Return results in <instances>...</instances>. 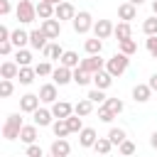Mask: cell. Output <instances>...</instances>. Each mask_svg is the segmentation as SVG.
<instances>
[{
    "label": "cell",
    "instance_id": "cell-8",
    "mask_svg": "<svg viewBox=\"0 0 157 157\" xmlns=\"http://www.w3.org/2000/svg\"><path fill=\"white\" fill-rule=\"evenodd\" d=\"M101 66H103V59H101L98 54H91L88 59H83V61H81V69H86V71H91V74H96Z\"/></svg>",
    "mask_w": 157,
    "mask_h": 157
},
{
    "label": "cell",
    "instance_id": "cell-14",
    "mask_svg": "<svg viewBox=\"0 0 157 157\" xmlns=\"http://www.w3.org/2000/svg\"><path fill=\"white\" fill-rule=\"evenodd\" d=\"M52 76H54V81L61 86V83H66V81H71L74 76L69 74V66H56L54 71H52Z\"/></svg>",
    "mask_w": 157,
    "mask_h": 157
},
{
    "label": "cell",
    "instance_id": "cell-30",
    "mask_svg": "<svg viewBox=\"0 0 157 157\" xmlns=\"http://www.w3.org/2000/svg\"><path fill=\"white\" fill-rule=\"evenodd\" d=\"M61 64H64V66H78V54H76V52H64Z\"/></svg>",
    "mask_w": 157,
    "mask_h": 157
},
{
    "label": "cell",
    "instance_id": "cell-12",
    "mask_svg": "<svg viewBox=\"0 0 157 157\" xmlns=\"http://www.w3.org/2000/svg\"><path fill=\"white\" fill-rule=\"evenodd\" d=\"M74 15L76 12H74V5L71 2H59L56 5V17L59 20H74Z\"/></svg>",
    "mask_w": 157,
    "mask_h": 157
},
{
    "label": "cell",
    "instance_id": "cell-50",
    "mask_svg": "<svg viewBox=\"0 0 157 157\" xmlns=\"http://www.w3.org/2000/svg\"><path fill=\"white\" fill-rule=\"evenodd\" d=\"M152 10H155V15H157V0H155V2H152Z\"/></svg>",
    "mask_w": 157,
    "mask_h": 157
},
{
    "label": "cell",
    "instance_id": "cell-39",
    "mask_svg": "<svg viewBox=\"0 0 157 157\" xmlns=\"http://www.w3.org/2000/svg\"><path fill=\"white\" fill-rule=\"evenodd\" d=\"M66 123H69L71 132H76V130H83V125H81V118H78V113H76V115H69V118H66Z\"/></svg>",
    "mask_w": 157,
    "mask_h": 157
},
{
    "label": "cell",
    "instance_id": "cell-36",
    "mask_svg": "<svg viewBox=\"0 0 157 157\" xmlns=\"http://www.w3.org/2000/svg\"><path fill=\"white\" fill-rule=\"evenodd\" d=\"M142 29H145L147 34H157V15H155V17H147L145 25H142Z\"/></svg>",
    "mask_w": 157,
    "mask_h": 157
},
{
    "label": "cell",
    "instance_id": "cell-23",
    "mask_svg": "<svg viewBox=\"0 0 157 157\" xmlns=\"http://www.w3.org/2000/svg\"><path fill=\"white\" fill-rule=\"evenodd\" d=\"M27 42H29V34H27L25 29H15V32H12V44H17V49L25 47Z\"/></svg>",
    "mask_w": 157,
    "mask_h": 157
},
{
    "label": "cell",
    "instance_id": "cell-42",
    "mask_svg": "<svg viewBox=\"0 0 157 157\" xmlns=\"http://www.w3.org/2000/svg\"><path fill=\"white\" fill-rule=\"evenodd\" d=\"M120 152H123V155H132V152H135V145H132L130 140H123V142H120Z\"/></svg>",
    "mask_w": 157,
    "mask_h": 157
},
{
    "label": "cell",
    "instance_id": "cell-48",
    "mask_svg": "<svg viewBox=\"0 0 157 157\" xmlns=\"http://www.w3.org/2000/svg\"><path fill=\"white\" fill-rule=\"evenodd\" d=\"M150 86H152V91H157V74L150 76Z\"/></svg>",
    "mask_w": 157,
    "mask_h": 157
},
{
    "label": "cell",
    "instance_id": "cell-35",
    "mask_svg": "<svg viewBox=\"0 0 157 157\" xmlns=\"http://www.w3.org/2000/svg\"><path fill=\"white\" fill-rule=\"evenodd\" d=\"M98 118L108 123V120H113V118H115V113H113V110H110V108L103 103V105H98Z\"/></svg>",
    "mask_w": 157,
    "mask_h": 157
},
{
    "label": "cell",
    "instance_id": "cell-19",
    "mask_svg": "<svg viewBox=\"0 0 157 157\" xmlns=\"http://www.w3.org/2000/svg\"><path fill=\"white\" fill-rule=\"evenodd\" d=\"M52 113H54L56 118H69V115H71V105H69V103H64V101H59V103H54Z\"/></svg>",
    "mask_w": 157,
    "mask_h": 157
},
{
    "label": "cell",
    "instance_id": "cell-13",
    "mask_svg": "<svg viewBox=\"0 0 157 157\" xmlns=\"http://www.w3.org/2000/svg\"><path fill=\"white\" fill-rule=\"evenodd\" d=\"M42 29H44V34H47V37H59V32H61L59 22H56V20H52V17H47V20L42 22Z\"/></svg>",
    "mask_w": 157,
    "mask_h": 157
},
{
    "label": "cell",
    "instance_id": "cell-6",
    "mask_svg": "<svg viewBox=\"0 0 157 157\" xmlns=\"http://www.w3.org/2000/svg\"><path fill=\"white\" fill-rule=\"evenodd\" d=\"M93 29H96V37H101V39H105L108 34L115 32V27L110 25V20H98V22L93 25Z\"/></svg>",
    "mask_w": 157,
    "mask_h": 157
},
{
    "label": "cell",
    "instance_id": "cell-53",
    "mask_svg": "<svg viewBox=\"0 0 157 157\" xmlns=\"http://www.w3.org/2000/svg\"><path fill=\"white\" fill-rule=\"evenodd\" d=\"M49 2H54V5H59V2H61V0H49Z\"/></svg>",
    "mask_w": 157,
    "mask_h": 157
},
{
    "label": "cell",
    "instance_id": "cell-43",
    "mask_svg": "<svg viewBox=\"0 0 157 157\" xmlns=\"http://www.w3.org/2000/svg\"><path fill=\"white\" fill-rule=\"evenodd\" d=\"M0 93H2V96H10V93H12V83H10V78H2V83H0Z\"/></svg>",
    "mask_w": 157,
    "mask_h": 157
},
{
    "label": "cell",
    "instance_id": "cell-24",
    "mask_svg": "<svg viewBox=\"0 0 157 157\" xmlns=\"http://www.w3.org/2000/svg\"><path fill=\"white\" fill-rule=\"evenodd\" d=\"M101 49H103V42H101V37L86 39V52H88V54H101Z\"/></svg>",
    "mask_w": 157,
    "mask_h": 157
},
{
    "label": "cell",
    "instance_id": "cell-41",
    "mask_svg": "<svg viewBox=\"0 0 157 157\" xmlns=\"http://www.w3.org/2000/svg\"><path fill=\"white\" fill-rule=\"evenodd\" d=\"M37 76H47V74H52V66L47 64V61H42V64H37Z\"/></svg>",
    "mask_w": 157,
    "mask_h": 157
},
{
    "label": "cell",
    "instance_id": "cell-37",
    "mask_svg": "<svg viewBox=\"0 0 157 157\" xmlns=\"http://www.w3.org/2000/svg\"><path fill=\"white\" fill-rule=\"evenodd\" d=\"M29 61H32V54H29L27 49H22V47H20V49H17V64H22V66H27Z\"/></svg>",
    "mask_w": 157,
    "mask_h": 157
},
{
    "label": "cell",
    "instance_id": "cell-29",
    "mask_svg": "<svg viewBox=\"0 0 157 157\" xmlns=\"http://www.w3.org/2000/svg\"><path fill=\"white\" fill-rule=\"evenodd\" d=\"M44 54H47L49 59H56V56L61 59V56H64V49H61L59 44H49V47H44Z\"/></svg>",
    "mask_w": 157,
    "mask_h": 157
},
{
    "label": "cell",
    "instance_id": "cell-46",
    "mask_svg": "<svg viewBox=\"0 0 157 157\" xmlns=\"http://www.w3.org/2000/svg\"><path fill=\"white\" fill-rule=\"evenodd\" d=\"M0 12H2V15L10 12V2H7V0H0Z\"/></svg>",
    "mask_w": 157,
    "mask_h": 157
},
{
    "label": "cell",
    "instance_id": "cell-3",
    "mask_svg": "<svg viewBox=\"0 0 157 157\" xmlns=\"http://www.w3.org/2000/svg\"><path fill=\"white\" fill-rule=\"evenodd\" d=\"M125 66H128V54H123V52L108 59V71H110L113 76H120V74L125 71Z\"/></svg>",
    "mask_w": 157,
    "mask_h": 157
},
{
    "label": "cell",
    "instance_id": "cell-44",
    "mask_svg": "<svg viewBox=\"0 0 157 157\" xmlns=\"http://www.w3.org/2000/svg\"><path fill=\"white\" fill-rule=\"evenodd\" d=\"M27 157H42V147H37V145H32V147L27 150Z\"/></svg>",
    "mask_w": 157,
    "mask_h": 157
},
{
    "label": "cell",
    "instance_id": "cell-32",
    "mask_svg": "<svg viewBox=\"0 0 157 157\" xmlns=\"http://www.w3.org/2000/svg\"><path fill=\"white\" fill-rule=\"evenodd\" d=\"M110 145H113V142H110V137H108V140H105V137H98L93 147H96V152H101V155H105V152H110Z\"/></svg>",
    "mask_w": 157,
    "mask_h": 157
},
{
    "label": "cell",
    "instance_id": "cell-34",
    "mask_svg": "<svg viewBox=\"0 0 157 157\" xmlns=\"http://www.w3.org/2000/svg\"><path fill=\"white\" fill-rule=\"evenodd\" d=\"M108 137H110V142H113V145H120V142L125 140V130H120V128H113V130L108 132Z\"/></svg>",
    "mask_w": 157,
    "mask_h": 157
},
{
    "label": "cell",
    "instance_id": "cell-7",
    "mask_svg": "<svg viewBox=\"0 0 157 157\" xmlns=\"http://www.w3.org/2000/svg\"><path fill=\"white\" fill-rule=\"evenodd\" d=\"M47 34H44V29L39 27V29H34V32H29V44L34 47V49H44L47 47Z\"/></svg>",
    "mask_w": 157,
    "mask_h": 157
},
{
    "label": "cell",
    "instance_id": "cell-52",
    "mask_svg": "<svg viewBox=\"0 0 157 157\" xmlns=\"http://www.w3.org/2000/svg\"><path fill=\"white\" fill-rule=\"evenodd\" d=\"M130 2H135V5H140V2H142V0H130Z\"/></svg>",
    "mask_w": 157,
    "mask_h": 157
},
{
    "label": "cell",
    "instance_id": "cell-18",
    "mask_svg": "<svg viewBox=\"0 0 157 157\" xmlns=\"http://www.w3.org/2000/svg\"><path fill=\"white\" fill-rule=\"evenodd\" d=\"M118 15H120V20H132L135 17V2H123L120 7H118Z\"/></svg>",
    "mask_w": 157,
    "mask_h": 157
},
{
    "label": "cell",
    "instance_id": "cell-47",
    "mask_svg": "<svg viewBox=\"0 0 157 157\" xmlns=\"http://www.w3.org/2000/svg\"><path fill=\"white\" fill-rule=\"evenodd\" d=\"M7 37H12V34H10V29H7V27H0V42H2V39H7Z\"/></svg>",
    "mask_w": 157,
    "mask_h": 157
},
{
    "label": "cell",
    "instance_id": "cell-51",
    "mask_svg": "<svg viewBox=\"0 0 157 157\" xmlns=\"http://www.w3.org/2000/svg\"><path fill=\"white\" fill-rule=\"evenodd\" d=\"M152 54H155V59H157V47H155V49H152Z\"/></svg>",
    "mask_w": 157,
    "mask_h": 157
},
{
    "label": "cell",
    "instance_id": "cell-22",
    "mask_svg": "<svg viewBox=\"0 0 157 157\" xmlns=\"http://www.w3.org/2000/svg\"><path fill=\"white\" fill-rule=\"evenodd\" d=\"M49 120H52V113L47 108H37L34 110V123L37 125H49Z\"/></svg>",
    "mask_w": 157,
    "mask_h": 157
},
{
    "label": "cell",
    "instance_id": "cell-2",
    "mask_svg": "<svg viewBox=\"0 0 157 157\" xmlns=\"http://www.w3.org/2000/svg\"><path fill=\"white\" fill-rule=\"evenodd\" d=\"M34 15H37V5L32 0H20V5H17V20L20 22H32Z\"/></svg>",
    "mask_w": 157,
    "mask_h": 157
},
{
    "label": "cell",
    "instance_id": "cell-33",
    "mask_svg": "<svg viewBox=\"0 0 157 157\" xmlns=\"http://www.w3.org/2000/svg\"><path fill=\"white\" fill-rule=\"evenodd\" d=\"M86 98H91V101H93V103H98V105H101V103H105V96H103V88H98V86H96L93 91H88V96H86Z\"/></svg>",
    "mask_w": 157,
    "mask_h": 157
},
{
    "label": "cell",
    "instance_id": "cell-38",
    "mask_svg": "<svg viewBox=\"0 0 157 157\" xmlns=\"http://www.w3.org/2000/svg\"><path fill=\"white\" fill-rule=\"evenodd\" d=\"M105 105H108V108H110L115 115L123 110V101H120V98H105Z\"/></svg>",
    "mask_w": 157,
    "mask_h": 157
},
{
    "label": "cell",
    "instance_id": "cell-20",
    "mask_svg": "<svg viewBox=\"0 0 157 157\" xmlns=\"http://www.w3.org/2000/svg\"><path fill=\"white\" fill-rule=\"evenodd\" d=\"M69 132H71V128H69L66 118H59V120L54 123V135H56V137H66Z\"/></svg>",
    "mask_w": 157,
    "mask_h": 157
},
{
    "label": "cell",
    "instance_id": "cell-49",
    "mask_svg": "<svg viewBox=\"0 0 157 157\" xmlns=\"http://www.w3.org/2000/svg\"><path fill=\"white\" fill-rule=\"evenodd\" d=\"M150 142H152V147H157V132H152V140Z\"/></svg>",
    "mask_w": 157,
    "mask_h": 157
},
{
    "label": "cell",
    "instance_id": "cell-16",
    "mask_svg": "<svg viewBox=\"0 0 157 157\" xmlns=\"http://www.w3.org/2000/svg\"><path fill=\"white\" fill-rule=\"evenodd\" d=\"M150 91H152L150 83H137V86L132 88V96H135V101H147V98H150Z\"/></svg>",
    "mask_w": 157,
    "mask_h": 157
},
{
    "label": "cell",
    "instance_id": "cell-4",
    "mask_svg": "<svg viewBox=\"0 0 157 157\" xmlns=\"http://www.w3.org/2000/svg\"><path fill=\"white\" fill-rule=\"evenodd\" d=\"M39 101H42V98H37L34 93H27V96H22V98H20V108H22V110H27V113H34V110L39 108Z\"/></svg>",
    "mask_w": 157,
    "mask_h": 157
},
{
    "label": "cell",
    "instance_id": "cell-31",
    "mask_svg": "<svg viewBox=\"0 0 157 157\" xmlns=\"http://www.w3.org/2000/svg\"><path fill=\"white\" fill-rule=\"evenodd\" d=\"M0 74H2V78H12V76L17 74V66H15L12 61H5V64L0 66Z\"/></svg>",
    "mask_w": 157,
    "mask_h": 157
},
{
    "label": "cell",
    "instance_id": "cell-40",
    "mask_svg": "<svg viewBox=\"0 0 157 157\" xmlns=\"http://www.w3.org/2000/svg\"><path fill=\"white\" fill-rule=\"evenodd\" d=\"M34 74H37V71H32V69H27V66H22V69H20V83H29Z\"/></svg>",
    "mask_w": 157,
    "mask_h": 157
},
{
    "label": "cell",
    "instance_id": "cell-1",
    "mask_svg": "<svg viewBox=\"0 0 157 157\" xmlns=\"http://www.w3.org/2000/svg\"><path fill=\"white\" fill-rule=\"evenodd\" d=\"M20 130H22V118H20L17 113L7 115L5 125H2V137H7V140H15V137H20Z\"/></svg>",
    "mask_w": 157,
    "mask_h": 157
},
{
    "label": "cell",
    "instance_id": "cell-11",
    "mask_svg": "<svg viewBox=\"0 0 157 157\" xmlns=\"http://www.w3.org/2000/svg\"><path fill=\"white\" fill-rule=\"evenodd\" d=\"M56 10H54V2H49V0H39L37 2V15L42 17V20H47V17H52Z\"/></svg>",
    "mask_w": 157,
    "mask_h": 157
},
{
    "label": "cell",
    "instance_id": "cell-5",
    "mask_svg": "<svg viewBox=\"0 0 157 157\" xmlns=\"http://www.w3.org/2000/svg\"><path fill=\"white\" fill-rule=\"evenodd\" d=\"M88 27H91V15H88V12L74 15V29H76V32H88Z\"/></svg>",
    "mask_w": 157,
    "mask_h": 157
},
{
    "label": "cell",
    "instance_id": "cell-21",
    "mask_svg": "<svg viewBox=\"0 0 157 157\" xmlns=\"http://www.w3.org/2000/svg\"><path fill=\"white\" fill-rule=\"evenodd\" d=\"M34 137H37V128H34V125H22L20 140H22V142H34Z\"/></svg>",
    "mask_w": 157,
    "mask_h": 157
},
{
    "label": "cell",
    "instance_id": "cell-9",
    "mask_svg": "<svg viewBox=\"0 0 157 157\" xmlns=\"http://www.w3.org/2000/svg\"><path fill=\"white\" fill-rule=\"evenodd\" d=\"M110 81H113V74H110V71L98 69V71L93 74V83H96L98 88H108V86H110Z\"/></svg>",
    "mask_w": 157,
    "mask_h": 157
},
{
    "label": "cell",
    "instance_id": "cell-10",
    "mask_svg": "<svg viewBox=\"0 0 157 157\" xmlns=\"http://www.w3.org/2000/svg\"><path fill=\"white\" fill-rule=\"evenodd\" d=\"M96 140H98V137H96V130H93V128H83L81 135H78V142H81L83 147H93Z\"/></svg>",
    "mask_w": 157,
    "mask_h": 157
},
{
    "label": "cell",
    "instance_id": "cell-17",
    "mask_svg": "<svg viewBox=\"0 0 157 157\" xmlns=\"http://www.w3.org/2000/svg\"><path fill=\"white\" fill-rule=\"evenodd\" d=\"M69 150H71V147H69V142H66V140H61V137L52 145V155H54V157H66V155H69Z\"/></svg>",
    "mask_w": 157,
    "mask_h": 157
},
{
    "label": "cell",
    "instance_id": "cell-15",
    "mask_svg": "<svg viewBox=\"0 0 157 157\" xmlns=\"http://www.w3.org/2000/svg\"><path fill=\"white\" fill-rule=\"evenodd\" d=\"M39 98L47 101V103H52V101L56 98V86H54V83H44V86L39 88Z\"/></svg>",
    "mask_w": 157,
    "mask_h": 157
},
{
    "label": "cell",
    "instance_id": "cell-45",
    "mask_svg": "<svg viewBox=\"0 0 157 157\" xmlns=\"http://www.w3.org/2000/svg\"><path fill=\"white\" fill-rule=\"evenodd\" d=\"M0 52H2V54L10 52V39H2V42H0Z\"/></svg>",
    "mask_w": 157,
    "mask_h": 157
},
{
    "label": "cell",
    "instance_id": "cell-27",
    "mask_svg": "<svg viewBox=\"0 0 157 157\" xmlns=\"http://www.w3.org/2000/svg\"><path fill=\"white\" fill-rule=\"evenodd\" d=\"M74 110H76L78 115H88V113L93 110V101H91V98H88V101H78Z\"/></svg>",
    "mask_w": 157,
    "mask_h": 157
},
{
    "label": "cell",
    "instance_id": "cell-28",
    "mask_svg": "<svg viewBox=\"0 0 157 157\" xmlns=\"http://www.w3.org/2000/svg\"><path fill=\"white\" fill-rule=\"evenodd\" d=\"M135 49H137V44H135V39H132V37L120 39V52H123V54H132Z\"/></svg>",
    "mask_w": 157,
    "mask_h": 157
},
{
    "label": "cell",
    "instance_id": "cell-26",
    "mask_svg": "<svg viewBox=\"0 0 157 157\" xmlns=\"http://www.w3.org/2000/svg\"><path fill=\"white\" fill-rule=\"evenodd\" d=\"M115 37H118V42H120V39H128V37H132V29H130V25H128V22H120V25L115 27Z\"/></svg>",
    "mask_w": 157,
    "mask_h": 157
},
{
    "label": "cell",
    "instance_id": "cell-25",
    "mask_svg": "<svg viewBox=\"0 0 157 157\" xmlns=\"http://www.w3.org/2000/svg\"><path fill=\"white\" fill-rule=\"evenodd\" d=\"M91 78H93V76H91V71H86V69H81V66H78V69L74 71V81H76L78 86H83V83H88Z\"/></svg>",
    "mask_w": 157,
    "mask_h": 157
}]
</instances>
